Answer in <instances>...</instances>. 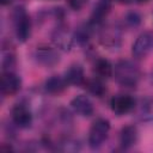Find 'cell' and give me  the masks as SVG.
<instances>
[{
  "instance_id": "1",
  "label": "cell",
  "mask_w": 153,
  "mask_h": 153,
  "mask_svg": "<svg viewBox=\"0 0 153 153\" xmlns=\"http://www.w3.org/2000/svg\"><path fill=\"white\" fill-rule=\"evenodd\" d=\"M115 75L121 85L133 87L139 80L140 72L134 63L129 61H120L115 67Z\"/></svg>"
},
{
  "instance_id": "2",
  "label": "cell",
  "mask_w": 153,
  "mask_h": 153,
  "mask_svg": "<svg viewBox=\"0 0 153 153\" xmlns=\"http://www.w3.org/2000/svg\"><path fill=\"white\" fill-rule=\"evenodd\" d=\"M13 23H14V31L18 41L26 42L31 33V22L24 7H17L14 10Z\"/></svg>"
},
{
  "instance_id": "3",
  "label": "cell",
  "mask_w": 153,
  "mask_h": 153,
  "mask_svg": "<svg viewBox=\"0 0 153 153\" xmlns=\"http://www.w3.org/2000/svg\"><path fill=\"white\" fill-rule=\"evenodd\" d=\"M110 130V123L105 118H97L90 129L88 133V145L91 148H98L102 146L104 140L108 137Z\"/></svg>"
},
{
  "instance_id": "4",
  "label": "cell",
  "mask_w": 153,
  "mask_h": 153,
  "mask_svg": "<svg viewBox=\"0 0 153 153\" xmlns=\"http://www.w3.org/2000/svg\"><path fill=\"white\" fill-rule=\"evenodd\" d=\"M22 86L20 78L13 72H4L1 75V92L5 96L16 94Z\"/></svg>"
},
{
  "instance_id": "5",
  "label": "cell",
  "mask_w": 153,
  "mask_h": 153,
  "mask_svg": "<svg viewBox=\"0 0 153 153\" xmlns=\"http://www.w3.org/2000/svg\"><path fill=\"white\" fill-rule=\"evenodd\" d=\"M152 44H153V37H152V35L148 33V32L141 33L136 38V41L134 42L131 53H133V55L136 59H142V57H145L148 54V51L152 48Z\"/></svg>"
},
{
  "instance_id": "6",
  "label": "cell",
  "mask_w": 153,
  "mask_h": 153,
  "mask_svg": "<svg viewBox=\"0 0 153 153\" xmlns=\"http://www.w3.org/2000/svg\"><path fill=\"white\" fill-rule=\"evenodd\" d=\"M11 115H12V121L19 128H27L32 122V115L30 110L23 104L14 105Z\"/></svg>"
},
{
  "instance_id": "7",
  "label": "cell",
  "mask_w": 153,
  "mask_h": 153,
  "mask_svg": "<svg viewBox=\"0 0 153 153\" xmlns=\"http://www.w3.org/2000/svg\"><path fill=\"white\" fill-rule=\"evenodd\" d=\"M110 105H111V110L115 114H117V115H124V114L129 112L134 108L135 100L130 96L118 94V96H115L111 99Z\"/></svg>"
},
{
  "instance_id": "8",
  "label": "cell",
  "mask_w": 153,
  "mask_h": 153,
  "mask_svg": "<svg viewBox=\"0 0 153 153\" xmlns=\"http://www.w3.org/2000/svg\"><path fill=\"white\" fill-rule=\"evenodd\" d=\"M71 105L73 108V110L79 114L80 116L84 117H88L93 114V105L92 102L90 100V98L85 94H79L76 97H74L71 102Z\"/></svg>"
},
{
  "instance_id": "9",
  "label": "cell",
  "mask_w": 153,
  "mask_h": 153,
  "mask_svg": "<svg viewBox=\"0 0 153 153\" xmlns=\"http://www.w3.org/2000/svg\"><path fill=\"white\" fill-rule=\"evenodd\" d=\"M137 141V129L134 126H126L120 134V143L122 148H130Z\"/></svg>"
},
{
  "instance_id": "10",
  "label": "cell",
  "mask_w": 153,
  "mask_h": 153,
  "mask_svg": "<svg viewBox=\"0 0 153 153\" xmlns=\"http://www.w3.org/2000/svg\"><path fill=\"white\" fill-rule=\"evenodd\" d=\"M37 59L45 66H53L59 61V55L49 47H37Z\"/></svg>"
},
{
  "instance_id": "11",
  "label": "cell",
  "mask_w": 153,
  "mask_h": 153,
  "mask_svg": "<svg viewBox=\"0 0 153 153\" xmlns=\"http://www.w3.org/2000/svg\"><path fill=\"white\" fill-rule=\"evenodd\" d=\"M65 79L67 80V82H68V84L76 85V86L84 85V84L86 82V81H85L84 71H82V68H81L79 65L71 66V67L68 68V71L66 72Z\"/></svg>"
},
{
  "instance_id": "12",
  "label": "cell",
  "mask_w": 153,
  "mask_h": 153,
  "mask_svg": "<svg viewBox=\"0 0 153 153\" xmlns=\"http://www.w3.org/2000/svg\"><path fill=\"white\" fill-rule=\"evenodd\" d=\"M67 80L59 75H54L45 81V90L51 94H60L67 87Z\"/></svg>"
},
{
  "instance_id": "13",
  "label": "cell",
  "mask_w": 153,
  "mask_h": 153,
  "mask_svg": "<svg viewBox=\"0 0 153 153\" xmlns=\"http://www.w3.org/2000/svg\"><path fill=\"white\" fill-rule=\"evenodd\" d=\"M137 115L141 121L145 122L153 121V98H146L141 100L137 108Z\"/></svg>"
},
{
  "instance_id": "14",
  "label": "cell",
  "mask_w": 153,
  "mask_h": 153,
  "mask_svg": "<svg viewBox=\"0 0 153 153\" xmlns=\"http://www.w3.org/2000/svg\"><path fill=\"white\" fill-rule=\"evenodd\" d=\"M110 11V4L109 0H102L97 4V6L94 7L93 14H92V22L93 23H99L104 19V17L109 13Z\"/></svg>"
},
{
  "instance_id": "15",
  "label": "cell",
  "mask_w": 153,
  "mask_h": 153,
  "mask_svg": "<svg viewBox=\"0 0 153 153\" xmlns=\"http://www.w3.org/2000/svg\"><path fill=\"white\" fill-rule=\"evenodd\" d=\"M94 71L100 78H110L112 75V66L105 59H99L96 61Z\"/></svg>"
},
{
  "instance_id": "16",
  "label": "cell",
  "mask_w": 153,
  "mask_h": 153,
  "mask_svg": "<svg viewBox=\"0 0 153 153\" xmlns=\"http://www.w3.org/2000/svg\"><path fill=\"white\" fill-rule=\"evenodd\" d=\"M87 90L96 97H102L105 92H106V87L104 86V84L99 80V79H92L85 82Z\"/></svg>"
},
{
  "instance_id": "17",
  "label": "cell",
  "mask_w": 153,
  "mask_h": 153,
  "mask_svg": "<svg viewBox=\"0 0 153 153\" xmlns=\"http://www.w3.org/2000/svg\"><path fill=\"white\" fill-rule=\"evenodd\" d=\"M86 2H87V0H67V4L69 5V7L75 11L81 10L86 5Z\"/></svg>"
},
{
  "instance_id": "18",
  "label": "cell",
  "mask_w": 153,
  "mask_h": 153,
  "mask_svg": "<svg viewBox=\"0 0 153 153\" xmlns=\"http://www.w3.org/2000/svg\"><path fill=\"white\" fill-rule=\"evenodd\" d=\"M127 22L130 25H137L140 23V17L136 13H130V14L127 16Z\"/></svg>"
},
{
  "instance_id": "19",
  "label": "cell",
  "mask_w": 153,
  "mask_h": 153,
  "mask_svg": "<svg viewBox=\"0 0 153 153\" xmlns=\"http://www.w3.org/2000/svg\"><path fill=\"white\" fill-rule=\"evenodd\" d=\"M11 2V0H1V4L2 5H6V4H10Z\"/></svg>"
},
{
  "instance_id": "20",
  "label": "cell",
  "mask_w": 153,
  "mask_h": 153,
  "mask_svg": "<svg viewBox=\"0 0 153 153\" xmlns=\"http://www.w3.org/2000/svg\"><path fill=\"white\" fill-rule=\"evenodd\" d=\"M134 1H136V2H139V4H142V2H146V1H148V0H134Z\"/></svg>"
},
{
  "instance_id": "21",
  "label": "cell",
  "mask_w": 153,
  "mask_h": 153,
  "mask_svg": "<svg viewBox=\"0 0 153 153\" xmlns=\"http://www.w3.org/2000/svg\"><path fill=\"white\" fill-rule=\"evenodd\" d=\"M118 1H122V2H128L129 0H118Z\"/></svg>"
}]
</instances>
